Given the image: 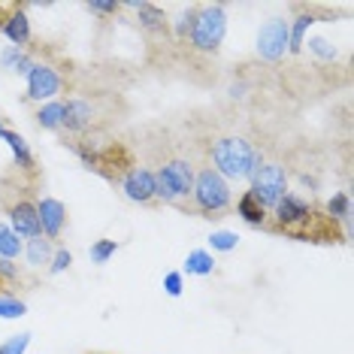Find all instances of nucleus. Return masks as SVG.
Returning a JSON list of instances; mask_svg holds the SVG:
<instances>
[{
	"label": "nucleus",
	"instance_id": "31",
	"mask_svg": "<svg viewBox=\"0 0 354 354\" xmlns=\"http://www.w3.org/2000/svg\"><path fill=\"white\" fill-rule=\"evenodd\" d=\"M28 55V49H19V46H6L3 52H0V70L3 73H12L15 67H19V61Z\"/></svg>",
	"mask_w": 354,
	"mask_h": 354
},
{
	"label": "nucleus",
	"instance_id": "15",
	"mask_svg": "<svg viewBox=\"0 0 354 354\" xmlns=\"http://www.w3.org/2000/svg\"><path fill=\"white\" fill-rule=\"evenodd\" d=\"M0 140L6 142V149H10V155H12V164L19 167V170H25V173H34V170H37L34 151H30L28 140H25V136H21L19 131H10V127H6Z\"/></svg>",
	"mask_w": 354,
	"mask_h": 354
},
{
	"label": "nucleus",
	"instance_id": "29",
	"mask_svg": "<svg viewBox=\"0 0 354 354\" xmlns=\"http://www.w3.org/2000/svg\"><path fill=\"white\" fill-rule=\"evenodd\" d=\"M30 339H34V333H15V336H10V339H3L0 342V354H28V348H30Z\"/></svg>",
	"mask_w": 354,
	"mask_h": 354
},
{
	"label": "nucleus",
	"instance_id": "11",
	"mask_svg": "<svg viewBox=\"0 0 354 354\" xmlns=\"http://www.w3.org/2000/svg\"><path fill=\"white\" fill-rule=\"evenodd\" d=\"M122 10L136 12V25L146 30V34H151V37H160V34L170 30V19H167V12L160 10V6L149 3V0H127V3H122Z\"/></svg>",
	"mask_w": 354,
	"mask_h": 354
},
{
	"label": "nucleus",
	"instance_id": "18",
	"mask_svg": "<svg viewBox=\"0 0 354 354\" xmlns=\"http://www.w3.org/2000/svg\"><path fill=\"white\" fill-rule=\"evenodd\" d=\"M236 215L248 224V227H270V212L257 203L248 191H243L239 200H236Z\"/></svg>",
	"mask_w": 354,
	"mask_h": 354
},
{
	"label": "nucleus",
	"instance_id": "30",
	"mask_svg": "<svg viewBox=\"0 0 354 354\" xmlns=\"http://www.w3.org/2000/svg\"><path fill=\"white\" fill-rule=\"evenodd\" d=\"M70 267H73V252L70 248H55V254H52V263H49V276H64Z\"/></svg>",
	"mask_w": 354,
	"mask_h": 354
},
{
	"label": "nucleus",
	"instance_id": "19",
	"mask_svg": "<svg viewBox=\"0 0 354 354\" xmlns=\"http://www.w3.org/2000/svg\"><path fill=\"white\" fill-rule=\"evenodd\" d=\"M215 270H218V263H215L212 252H209V248H194V252H188V257H185L182 276H197V279H206V276H212Z\"/></svg>",
	"mask_w": 354,
	"mask_h": 354
},
{
	"label": "nucleus",
	"instance_id": "12",
	"mask_svg": "<svg viewBox=\"0 0 354 354\" xmlns=\"http://www.w3.org/2000/svg\"><path fill=\"white\" fill-rule=\"evenodd\" d=\"M94 127V106L82 97H70L64 100V124L61 131L73 133V136H85Z\"/></svg>",
	"mask_w": 354,
	"mask_h": 354
},
{
	"label": "nucleus",
	"instance_id": "21",
	"mask_svg": "<svg viewBox=\"0 0 354 354\" xmlns=\"http://www.w3.org/2000/svg\"><path fill=\"white\" fill-rule=\"evenodd\" d=\"M34 118H37L39 131H61V124H64V100L39 103Z\"/></svg>",
	"mask_w": 354,
	"mask_h": 354
},
{
	"label": "nucleus",
	"instance_id": "16",
	"mask_svg": "<svg viewBox=\"0 0 354 354\" xmlns=\"http://www.w3.org/2000/svg\"><path fill=\"white\" fill-rule=\"evenodd\" d=\"M312 25H318V15L303 10L294 21H288V55H300L306 46V37H309Z\"/></svg>",
	"mask_w": 354,
	"mask_h": 354
},
{
	"label": "nucleus",
	"instance_id": "27",
	"mask_svg": "<svg viewBox=\"0 0 354 354\" xmlns=\"http://www.w3.org/2000/svg\"><path fill=\"white\" fill-rule=\"evenodd\" d=\"M194 21H197V6H188V10H182V12L170 21L173 37H176V39H188V37H191V28H194Z\"/></svg>",
	"mask_w": 354,
	"mask_h": 354
},
{
	"label": "nucleus",
	"instance_id": "26",
	"mask_svg": "<svg viewBox=\"0 0 354 354\" xmlns=\"http://www.w3.org/2000/svg\"><path fill=\"white\" fill-rule=\"evenodd\" d=\"M118 248L122 245H118L115 239H97V243H91V248H88V257H91V263L103 267V263H109L112 257H115Z\"/></svg>",
	"mask_w": 354,
	"mask_h": 354
},
{
	"label": "nucleus",
	"instance_id": "6",
	"mask_svg": "<svg viewBox=\"0 0 354 354\" xmlns=\"http://www.w3.org/2000/svg\"><path fill=\"white\" fill-rule=\"evenodd\" d=\"M288 191H291L288 170L281 164H276V160H263V167L252 176V182H248V194L267 209V212L288 194Z\"/></svg>",
	"mask_w": 354,
	"mask_h": 354
},
{
	"label": "nucleus",
	"instance_id": "9",
	"mask_svg": "<svg viewBox=\"0 0 354 354\" xmlns=\"http://www.w3.org/2000/svg\"><path fill=\"white\" fill-rule=\"evenodd\" d=\"M118 185H122V194L131 203H155V170H149V167H127L118 176Z\"/></svg>",
	"mask_w": 354,
	"mask_h": 354
},
{
	"label": "nucleus",
	"instance_id": "5",
	"mask_svg": "<svg viewBox=\"0 0 354 354\" xmlns=\"http://www.w3.org/2000/svg\"><path fill=\"white\" fill-rule=\"evenodd\" d=\"M227 37V6L224 3H206L197 6V21L191 28V49L200 55H215Z\"/></svg>",
	"mask_w": 354,
	"mask_h": 354
},
{
	"label": "nucleus",
	"instance_id": "1",
	"mask_svg": "<svg viewBox=\"0 0 354 354\" xmlns=\"http://www.w3.org/2000/svg\"><path fill=\"white\" fill-rule=\"evenodd\" d=\"M209 167L227 182H252V176L263 167V151L245 136H218L209 146Z\"/></svg>",
	"mask_w": 354,
	"mask_h": 354
},
{
	"label": "nucleus",
	"instance_id": "38",
	"mask_svg": "<svg viewBox=\"0 0 354 354\" xmlns=\"http://www.w3.org/2000/svg\"><path fill=\"white\" fill-rule=\"evenodd\" d=\"M3 131H6V124H3V118H0V136H3Z\"/></svg>",
	"mask_w": 354,
	"mask_h": 354
},
{
	"label": "nucleus",
	"instance_id": "24",
	"mask_svg": "<svg viewBox=\"0 0 354 354\" xmlns=\"http://www.w3.org/2000/svg\"><path fill=\"white\" fill-rule=\"evenodd\" d=\"M306 46H309V55H312L315 61L330 64V61L339 58V49H336V46L330 43L327 37H306ZM306 46H303V49H306Z\"/></svg>",
	"mask_w": 354,
	"mask_h": 354
},
{
	"label": "nucleus",
	"instance_id": "36",
	"mask_svg": "<svg viewBox=\"0 0 354 354\" xmlns=\"http://www.w3.org/2000/svg\"><path fill=\"white\" fill-rule=\"evenodd\" d=\"M297 182H300L303 188L309 191V194H315V191L321 188V185H318V176H309V173H300V176H297Z\"/></svg>",
	"mask_w": 354,
	"mask_h": 354
},
{
	"label": "nucleus",
	"instance_id": "2",
	"mask_svg": "<svg viewBox=\"0 0 354 354\" xmlns=\"http://www.w3.org/2000/svg\"><path fill=\"white\" fill-rule=\"evenodd\" d=\"M315 224H318L315 206H312L303 194H294V191H288V194L270 209V227L279 230V233H291L297 239L318 236Z\"/></svg>",
	"mask_w": 354,
	"mask_h": 354
},
{
	"label": "nucleus",
	"instance_id": "14",
	"mask_svg": "<svg viewBox=\"0 0 354 354\" xmlns=\"http://www.w3.org/2000/svg\"><path fill=\"white\" fill-rule=\"evenodd\" d=\"M0 34L10 39V46L28 49V43L34 39V30H30V19H28V12L21 10V3H12V10L6 12L3 25H0Z\"/></svg>",
	"mask_w": 354,
	"mask_h": 354
},
{
	"label": "nucleus",
	"instance_id": "10",
	"mask_svg": "<svg viewBox=\"0 0 354 354\" xmlns=\"http://www.w3.org/2000/svg\"><path fill=\"white\" fill-rule=\"evenodd\" d=\"M37 218H39V227H43V236L55 243V239H61L64 227H67V206L58 197H39Z\"/></svg>",
	"mask_w": 354,
	"mask_h": 354
},
{
	"label": "nucleus",
	"instance_id": "4",
	"mask_svg": "<svg viewBox=\"0 0 354 354\" xmlns=\"http://www.w3.org/2000/svg\"><path fill=\"white\" fill-rule=\"evenodd\" d=\"M194 164L185 158H170L155 170V200L170 206H182L191 200L194 188Z\"/></svg>",
	"mask_w": 354,
	"mask_h": 354
},
{
	"label": "nucleus",
	"instance_id": "13",
	"mask_svg": "<svg viewBox=\"0 0 354 354\" xmlns=\"http://www.w3.org/2000/svg\"><path fill=\"white\" fill-rule=\"evenodd\" d=\"M10 227L19 233L21 239H34V236H43V227H39V218H37V203L34 200H19V203L10 206Z\"/></svg>",
	"mask_w": 354,
	"mask_h": 354
},
{
	"label": "nucleus",
	"instance_id": "35",
	"mask_svg": "<svg viewBox=\"0 0 354 354\" xmlns=\"http://www.w3.org/2000/svg\"><path fill=\"white\" fill-rule=\"evenodd\" d=\"M245 91H248V85L243 82V79H236V82L227 85V97L230 100H245Z\"/></svg>",
	"mask_w": 354,
	"mask_h": 354
},
{
	"label": "nucleus",
	"instance_id": "22",
	"mask_svg": "<svg viewBox=\"0 0 354 354\" xmlns=\"http://www.w3.org/2000/svg\"><path fill=\"white\" fill-rule=\"evenodd\" d=\"M21 252H25V239H21L6 221H0V257H6V261H15Z\"/></svg>",
	"mask_w": 354,
	"mask_h": 354
},
{
	"label": "nucleus",
	"instance_id": "20",
	"mask_svg": "<svg viewBox=\"0 0 354 354\" xmlns=\"http://www.w3.org/2000/svg\"><path fill=\"white\" fill-rule=\"evenodd\" d=\"M324 218L330 224H342L345 230L351 227V194L348 191H336L333 197L327 200V206H324Z\"/></svg>",
	"mask_w": 354,
	"mask_h": 354
},
{
	"label": "nucleus",
	"instance_id": "25",
	"mask_svg": "<svg viewBox=\"0 0 354 354\" xmlns=\"http://www.w3.org/2000/svg\"><path fill=\"white\" fill-rule=\"evenodd\" d=\"M25 315H28V303L25 300H19V297L0 291V318H3V321H19Z\"/></svg>",
	"mask_w": 354,
	"mask_h": 354
},
{
	"label": "nucleus",
	"instance_id": "8",
	"mask_svg": "<svg viewBox=\"0 0 354 354\" xmlns=\"http://www.w3.org/2000/svg\"><path fill=\"white\" fill-rule=\"evenodd\" d=\"M254 52L261 61L267 64H279L288 55V19H270L263 21L261 30H257V43Z\"/></svg>",
	"mask_w": 354,
	"mask_h": 354
},
{
	"label": "nucleus",
	"instance_id": "37",
	"mask_svg": "<svg viewBox=\"0 0 354 354\" xmlns=\"http://www.w3.org/2000/svg\"><path fill=\"white\" fill-rule=\"evenodd\" d=\"M12 10V3H0V25H3V19H6V12Z\"/></svg>",
	"mask_w": 354,
	"mask_h": 354
},
{
	"label": "nucleus",
	"instance_id": "7",
	"mask_svg": "<svg viewBox=\"0 0 354 354\" xmlns=\"http://www.w3.org/2000/svg\"><path fill=\"white\" fill-rule=\"evenodd\" d=\"M25 82H28L25 97H28L30 103L58 100V94L64 91V76L52 67V64H43V61H37L34 67H30V73L25 76Z\"/></svg>",
	"mask_w": 354,
	"mask_h": 354
},
{
	"label": "nucleus",
	"instance_id": "32",
	"mask_svg": "<svg viewBox=\"0 0 354 354\" xmlns=\"http://www.w3.org/2000/svg\"><path fill=\"white\" fill-rule=\"evenodd\" d=\"M85 10L91 15H100V19H109V15H115L122 10V3H115V0H88Z\"/></svg>",
	"mask_w": 354,
	"mask_h": 354
},
{
	"label": "nucleus",
	"instance_id": "3",
	"mask_svg": "<svg viewBox=\"0 0 354 354\" xmlns=\"http://www.w3.org/2000/svg\"><path fill=\"white\" fill-rule=\"evenodd\" d=\"M191 203L206 218H221L233 209V188L221 173L212 167H200L194 173V188H191Z\"/></svg>",
	"mask_w": 354,
	"mask_h": 354
},
{
	"label": "nucleus",
	"instance_id": "28",
	"mask_svg": "<svg viewBox=\"0 0 354 354\" xmlns=\"http://www.w3.org/2000/svg\"><path fill=\"white\" fill-rule=\"evenodd\" d=\"M209 245H212V252L230 254V252H236L239 236L233 230H212V233H209Z\"/></svg>",
	"mask_w": 354,
	"mask_h": 354
},
{
	"label": "nucleus",
	"instance_id": "33",
	"mask_svg": "<svg viewBox=\"0 0 354 354\" xmlns=\"http://www.w3.org/2000/svg\"><path fill=\"white\" fill-rule=\"evenodd\" d=\"M182 291H185V276H182L179 270H170L164 276V294L176 300V297H182Z\"/></svg>",
	"mask_w": 354,
	"mask_h": 354
},
{
	"label": "nucleus",
	"instance_id": "17",
	"mask_svg": "<svg viewBox=\"0 0 354 354\" xmlns=\"http://www.w3.org/2000/svg\"><path fill=\"white\" fill-rule=\"evenodd\" d=\"M52 254H55V243H52V239H46V236L25 239V252H21V257L28 261V267H34V270H49Z\"/></svg>",
	"mask_w": 354,
	"mask_h": 354
},
{
	"label": "nucleus",
	"instance_id": "34",
	"mask_svg": "<svg viewBox=\"0 0 354 354\" xmlns=\"http://www.w3.org/2000/svg\"><path fill=\"white\" fill-rule=\"evenodd\" d=\"M0 279H3V281H15V279H19V263L0 257Z\"/></svg>",
	"mask_w": 354,
	"mask_h": 354
},
{
	"label": "nucleus",
	"instance_id": "23",
	"mask_svg": "<svg viewBox=\"0 0 354 354\" xmlns=\"http://www.w3.org/2000/svg\"><path fill=\"white\" fill-rule=\"evenodd\" d=\"M73 151H76V158L82 160L85 170H91V173H103V176H106V158H103V151H97V149L91 146V142H76Z\"/></svg>",
	"mask_w": 354,
	"mask_h": 354
}]
</instances>
